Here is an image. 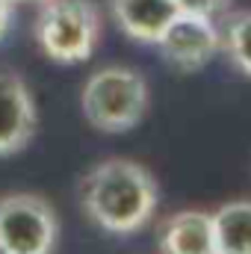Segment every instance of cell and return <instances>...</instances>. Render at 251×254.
<instances>
[{"mask_svg":"<svg viewBox=\"0 0 251 254\" xmlns=\"http://www.w3.org/2000/svg\"><path fill=\"white\" fill-rule=\"evenodd\" d=\"M80 207L86 219L104 234L130 237L154 219L160 207V184L142 163L110 157L83 175Z\"/></svg>","mask_w":251,"mask_h":254,"instance_id":"obj_1","label":"cell"},{"mask_svg":"<svg viewBox=\"0 0 251 254\" xmlns=\"http://www.w3.org/2000/svg\"><path fill=\"white\" fill-rule=\"evenodd\" d=\"M148 104V80L130 65H104L92 71L80 89L83 119L101 133H127L142 125Z\"/></svg>","mask_w":251,"mask_h":254,"instance_id":"obj_2","label":"cell"},{"mask_svg":"<svg viewBox=\"0 0 251 254\" xmlns=\"http://www.w3.org/2000/svg\"><path fill=\"white\" fill-rule=\"evenodd\" d=\"M104 18L95 0H45L33 24L39 51L57 65H80L92 60L101 45Z\"/></svg>","mask_w":251,"mask_h":254,"instance_id":"obj_3","label":"cell"},{"mask_svg":"<svg viewBox=\"0 0 251 254\" xmlns=\"http://www.w3.org/2000/svg\"><path fill=\"white\" fill-rule=\"evenodd\" d=\"M60 216L39 192L0 195V254H54Z\"/></svg>","mask_w":251,"mask_h":254,"instance_id":"obj_4","label":"cell"},{"mask_svg":"<svg viewBox=\"0 0 251 254\" xmlns=\"http://www.w3.org/2000/svg\"><path fill=\"white\" fill-rule=\"evenodd\" d=\"M163 57V63L172 65L181 74H195L219 57V21L178 12V18L169 24V30L154 45Z\"/></svg>","mask_w":251,"mask_h":254,"instance_id":"obj_5","label":"cell"},{"mask_svg":"<svg viewBox=\"0 0 251 254\" xmlns=\"http://www.w3.org/2000/svg\"><path fill=\"white\" fill-rule=\"evenodd\" d=\"M39 127L33 92L21 74L0 71V157L21 154Z\"/></svg>","mask_w":251,"mask_h":254,"instance_id":"obj_6","label":"cell"},{"mask_svg":"<svg viewBox=\"0 0 251 254\" xmlns=\"http://www.w3.org/2000/svg\"><path fill=\"white\" fill-rule=\"evenodd\" d=\"M113 24L136 45H157L178 18V0H107Z\"/></svg>","mask_w":251,"mask_h":254,"instance_id":"obj_7","label":"cell"},{"mask_svg":"<svg viewBox=\"0 0 251 254\" xmlns=\"http://www.w3.org/2000/svg\"><path fill=\"white\" fill-rule=\"evenodd\" d=\"M160 254H216L207 210H178L160 225Z\"/></svg>","mask_w":251,"mask_h":254,"instance_id":"obj_8","label":"cell"},{"mask_svg":"<svg viewBox=\"0 0 251 254\" xmlns=\"http://www.w3.org/2000/svg\"><path fill=\"white\" fill-rule=\"evenodd\" d=\"M210 219L216 254H251V198L225 201Z\"/></svg>","mask_w":251,"mask_h":254,"instance_id":"obj_9","label":"cell"},{"mask_svg":"<svg viewBox=\"0 0 251 254\" xmlns=\"http://www.w3.org/2000/svg\"><path fill=\"white\" fill-rule=\"evenodd\" d=\"M219 54L251 80V9H228L219 18Z\"/></svg>","mask_w":251,"mask_h":254,"instance_id":"obj_10","label":"cell"},{"mask_svg":"<svg viewBox=\"0 0 251 254\" xmlns=\"http://www.w3.org/2000/svg\"><path fill=\"white\" fill-rule=\"evenodd\" d=\"M178 6H181V12H192V15H204V18L219 21L234 6V0H178Z\"/></svg>","mask_w":251,"mask_h":254,"instance_id":"obj_11","label":"cell"},{"mask_svg":"<svg viewBox=\"0 0 251 254\" xmlns=\"http://www.w3.org/2000/svg\"><path fill=\"white\" fill-rule=\"evenodd\" d=\"M12 9H15L12 0H0V42L9 36V27H12Z\"/></svg>","mask_w":251,"mask_h":254,"instance_id":"obj_12","label":"cell"},{"mask_svg":"<svg viewBox=\"0 0 251 254\" xmlns=\"http://www.w3.org/2000/svg\"><path fill=\"white\" fill-rule=\"evenodd\" d=\"M12 3H45V0H12Z\"/></svg>","mask_w":251,"mask_h":254,"instance_id":"obj_13","label":"cell"}]
</instances>
